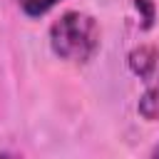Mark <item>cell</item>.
Instances as JSON below:
<instances>
[{"label":"cell","instance_id":"obj_1","mask_svg":"<svg viewBox=\"0 0 159 159\" xmlns=\"http://www.w3.org/2000/svg\"><path fill=\"white\" fill-rule=\"evenodd\" d=\"M47 40L55 57L72 65H87L99 50V25L82 10H67L50 25Z\"/></svg>","mask_w":159,"mask_h":159},{"label":"cell","instance_id":"obj_2","mask_svg":"<svg viewBox=\"0 0 159 159\" xmlns=\"http://www.w3.org/2000/svg\"><path fill=\"white\" fill-rule=\"evenodd\" d=\"M129 70L144 82V92L137 102V112L147 122L159 119V47L157 45H139L127 57Z\"/></svg>","mask_w":159,"mask_h":159},{"label":"cell","instance_id":"obj_3","mask_svg":"<svg viewBox=\"0 0 159 159\" xmlns=\"http://www.w3.org/2000/svg\"><path fill=\"white\" fill-rule=\"evenodd\" d=\"M57 2H62V0H17V7H20V12H22L25 17L37 20V17L47 15Z\"/></svg>","mask_w":159,"mask_h":159},{"label":"cell","instance_id":"obj_4","mask_svg":"<svg viewBox=\"0 0 159 159\" xmlns=\"http://www.w3.org/2000/svg\"><path fill=\"white\" fill-rule=\"evenodd\" d=\"M0 159H25V157L17 154V152H12V149H2L0 152Z\"/></svg>","mask_w":159,"mask_h":159},{"label":"cell","instance_id":"obj_5","mask_svg":"<svg viewBox=\"0 0 159 159\" xmlns=\"http://www.w3.org/2000/svg\"><path fill=\"white\" fill-rule=\"evenodd\" d=\"M147 159H159V142H157V147L149 152V157H147Z\"/></svg>","mask_w":159,"mask_h":159}]
</instances>
